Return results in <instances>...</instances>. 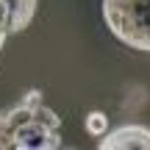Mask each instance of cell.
<instances>
[{"label":"cell","instance_id":"cell-1","mask_svg":"<svg viewBox=\"0 0 150 150\" xmlns=\"http://www.w3.org/2000/svg\"><path fill=\"white\" fill-rule=\"evenodd\" d=\"M61 117L45 106L42 92L28 89L20 103L0 111V150H59Z\"/></svg>","mask_w":150,"mask_h":150},{"label":"cell","instance_id":"cell-2","mask_svg":"<svg viewBox=\"0 0 150 150\" xmlns=\"http://www.w3.org/2000/svg\"><path fill=\"white\" fill-rule=\"evenodd\" d=\"M103 22L131 50L150 53V0H100Z\"/></svg>","mask_w":150,"mask_h":150},{"label":"cell","instance_id":"cell-3","mask_svg":"<svg viewBox=\"0 0 150 150\" xmlns=\"http://www.w3.org/2000/svg\"><path fill=\"white\" fill-rule=\"evenodd\" d=\"M100 150H131V147H142L150 150V128L145 125H120L114 131H106L97 142Z\"/></svg>","mask_w":150,"mask_h":150},{"label":"cell","instance_id":"cell-4","mask_svg":"<svg viewBox=\"0 0 150 150\" xmlns=\"http://www.w3.org/2000/svg\"><path fill=\"white\" fill-rule=\"evenodd\" d=\"M14 33V0H0V50Z\"/></svg>","mask_w":150,"mask_h":150},{"label":"cell","instance_id":"cell-5","mask_svg":"<svg viewBox=\"0 0 150 150\" xmlns=\"http://www.w3.org/2000/svg\"><path fill=\"white\" fill-rule=\"evenodd\" d=\"M86 134H92V136H97V139H100L103 134H106V125H108V117L103 111H92V114H86Z\"/></svg>","mask_w":150,"mask_h":150}]
</instances>
